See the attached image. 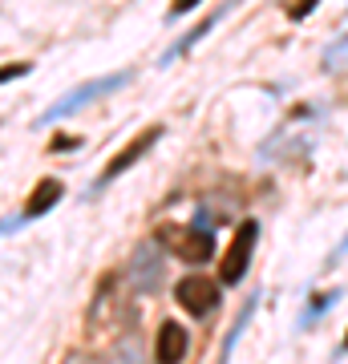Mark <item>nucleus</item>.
<instances>
[{"mask_svg": "<svg viewBox=\"0 0 348 364\" xmlns=\"http://www.w3.org/2000/svg\"><path fill=\"white\" fill-rule=\"evenodd\" d=\"M316 4H320V0H292V4H288V16H292V21H304Z\"/></svg>", "mask_w": 348, "mask_h": 364, "instance_id": "14", "label": "nucleus"}, {"mask_svg": "<svg viewBox=\"0 0 348 364\" xmlns=\"http://www.w3.org/2000/svg\"><path fill=\"white\" fill-rule=\"evenodd\" d=\"M255 304H259V296H251L243 304V312H239V320L231 324V332H227V340H223V348H219V364L231 360V352H235V344H239V336H243V328H247V320H251V312H255Z\"/></svg>", "mask_w": 348, "mask_h": 364, "instance_id": "10", "label": "nucleus"}, {"mask_svg": "<svg viewBox=\"0 0 348 364\" xmlns=\"http://www.w3.org/2000/svg\"><path fill=\"white\" fill-rule=\"evenodd\" d=\"M186 352H191V336H186V328L167 320V324L158 328V340H154V360L158 364H182L186 360Z\"/></svg>", "mask_w": 348, "mask_h": 364, "instance_id": "6", "label": "nucleus"}, {"mask_svg": "<svg viewBox=\"0 0 348 364\" xmlns=\"http://www.w3.org/2000/svg\"><path fill=\"white\" fill-rule=\"evenodd\" d=\"M255 243H259V223L255 219H243L231 235V247L223 251V263H219V284L235 287L243 284L247 267H251V255H255Z\"/></svg>", "mask_w": 348, "mask_h": 364, "instance_id": "2", "label": "nucleus"}, {"mask_svg": "<svg viewBox=\"0 0 348 364\" xmlns=\"http://www.w3.org/2000/svg\"><path fill=\"white\" fill-rule=\"evenodd\" d=\"M344 255H348V235H344V239H340V247L332 251V263H336V259H344Z\"/></svg>", "mask_w": 348, "mask_h": 364, "instance_id": "19", "label": "nucleus"}, {"mask_svg": "<svg viewBox=\"0 0 348 364\" xmlns=\"http://www.w3.org/2000/svg\"><path fill=\"white\" fill-rule=\"evenodd\" d=\"M25 73H28V61H13V65H4V69H0V85H4V81L25 77Z\"/></svg>", "mask_w": 348, "mask_h": 364, "instance_id": "15", "label": "nucleus"}, {"mask_svg": "<svg viewBox=\"0 0 348 364\" xmlns=\"http://www.w3.org/2000/svg\"><path fill=\"white\" fill-rule=\"evenodd\" d=\"M344 296V291H340V287H332V291H324V296H312V304L308 308H304V316H300V324H312V320H316V316H324L328 312V308H332L336 299Z\"/></svg>", "mask_w": 348, "mask_h": 364, "instance_id": "13", "label": "nucleus"}, {"mask_svg": "<svg viewBox=\"0 0 348 364\" xmlns=\"http://www.w3.org/2000/svg\"><path fill=\"white\" fill-rule=\"evenodd\" d=\"M174 304H179L182 312H191L203 320V316H211L223 304V284L211 279V275H203V272H191L174 284Z\"/></svg>", "mask_w": 348, "mask_h": 364, "instance_id": "3", "label": "nucleus"}, {"mask_svg": "<svg viewBox=\"0 0 348 364\" xmlns=\"http://www.w3.org/2000/svg\"><path fill=\"white\" fill-rule=\"evenodd\" d=\"M61 195H65V186L57 178H41L37 191H33V195H28V203H25V219H37V215H45L49 207H57V203H61Z\"/></svg>", "mask_w": 348, "mask_h": 364, "instance_id": "8", "label": "nucleus"}, {"mask_svg": "<svg viewBox=\"0 0 348 364\" xmlns=\"http://www.w3.org/2000/svg\"><path fill=\"white\" fill-rule=\"evenodd\" d=\"M110 364H146V352H142V344H138V336H134V332L117 336L114 352H110Z\"/></svg>", "mask_w": 348, "mask_h": 364, "instance_id": "11", "label": "nucleus"}, {"mask_svg": "<svg viewBox=\"0 0 348 364\" xmlns=\"http://www.w3.org/2000/svg\"><path fill=\"white\" fill-rule=\"evenodd\" d=\"M78 142H81V138H65V134H57V138L49 142V150H53V154H65V150H78Z\"/></svg>", "mask_w": 348, "mask_h": 364, "instance_id": "17", "label": "nucleus"}, {"mask_svg": "<svg viewBox=\"0 0 348 364\" xmlns=\"http://www.w3.org/2000/svg\"><path fill=\"white\" fill-rule=\"evenodd\" d=\"M340 352H348V332H344V340H340Z\"/></svg>", "mask_w": 348, "mask_h": 364, "instance_id": "20", "label": "nucleus"}, {"mask_svg": "<svg viewBox=\"0 0 348 364\" xmlns=\"http://www.w3.org/2000/svg\"><path fill=\"white\" fill-rule=\"evenodd\" d=\"M199 4H203V0H170V21H174V16H186L191 13V9H199Z\"/></svg>", "mask_w": 348, "mask_h": 364, "instance_id": "16", "label": "nucleus"}, {"mask_svg": "<svg viewBox=\"0 0 348 364\" xmlns=\"http://www.w3.org/2000/svg\"><path fill=\"white\" fill-rule=\"evenodd\" d=\"M223 13H231V4H223L219 13H211V16H206L203 25H194V28H191V33H186V37H182V41H179V45H174V49H170V53H167V57H162V65H167V61H174V57H182V53H186V49H194V45H199V41H203V37H206V33H211V28L219 25V16H223Z\"/></svg>", "mask_w": 348, "mask_h": 364, "instance_id": "9", "label": "nucleus"}, {"mask_svg": "<svg viewBox=\"0 0 348 364\" xmlns=\"http://www.w3.org/2000/svg\"><path fill=\"white\" fill-rule=\"evenodd\" d=\"M324 69H328V73H348V33L328 45V53H324Z\"/></svg>", "mask_w": 348, "mask_h": 364, "instance_id": "12", "label": "nucleus"}, {"mask_svg": "<svg viewBox=\"0 0 348 364\" xmlns=\"http://www.w3.org/2000/svg\"><path fill=\"white\" fill-rule=\"evenodd\" d=\"M65 364H97V360H93V356H85V352H69V356H65Z\"/></svg>", "mask_w": 348, "mask_h": 364, "instance_id": "18", "label": "nucleus"}, {"mask_svg": "<svg viewBox=\"0 0 348 364\" xmlns=\"http://www.w3.org/2000/svg\"><path fill=\"white\" fill-rule=\"evenodd\" d=\"M162 243L158 239H146L142 247L134 251V259H130V287L134 291H142V296H150V291H158V284H162V272H167V263H162Z\"/></svg>", "mask_w": 348, "mask_h": 364, "instance_id": "4", "label": "nucleus"}, {"mask_svg": "<svg viewBox=\"0 0 348 364\" xmlns=\"http://www.w3.org/2000/svg\"><path fill=\"white\" fill-rule=\"evenodd\" d=\"M126 77L130 73H114L110 81H93V85H81L78 93H69L65 102H57L49 109V117H57V114H69V109H78L81 102H90V97H97V93H110V90H117V85H126Z\"/></svg>", "mask_w": 348, "mask_h": 364, "instance_id": "7", "label": "nucleus"}, {"mask_svg": "<svg viewBox=\"0 0 348 364\" xmlns=\"http://www.w3.org/2000/svg\"><path fill=\"white\" fill-rule=\"evenodd\" d=\"M154 239L167 251H174L182 263H191V267H203V263L215 255V235L199 231V227H179V223H167V227H158Z\"/></svg>", "mask_w": 348, "mask_h": 364, "instance_id": "1", "label": "nucleus"}, {"mask_svg": "<svg viewBox=\"0 0 348 364\" xmlns=\"http://www.w3.org/2000/svg\"><path fill=\"white\" fill-rule=\"evenodd\" d=\"M162 134H167V130H162L158 122H154V126H146L142 134H134V138H130V142L122 146V150H117V154L110 158V162H105V170H102V182H114L117 174H126V170L134 166V162H142V158L150 154V146H154L158 138H162Z\"/></svg>", "mask_w": 348, "mask_h": 364, "instance_id": "5", "label": "nucleus"}]
</instances>
